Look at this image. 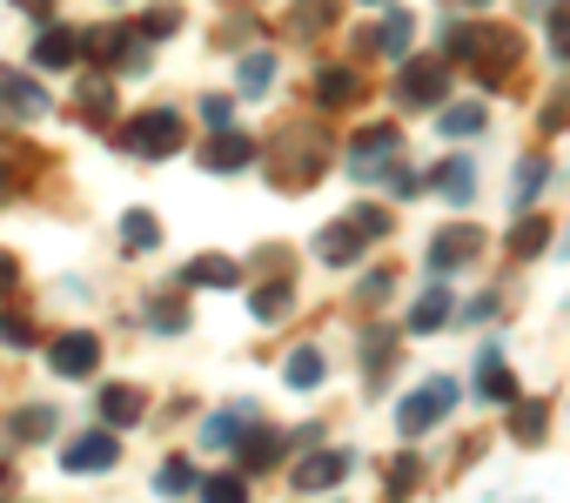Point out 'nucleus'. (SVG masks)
<instances>
[{"label": "nucleus", "instance_id": "5701e85b", "mask_svg": "<svg viewBox=\"0 0 570 503\" xmlns=\"http://www.w3.org/2000/svg\"><path fill=\"white\" fill-rule=\"evenodd\" d=\"M443 316H450V289H443V283H430V289L416 296V309H410V336H430V329H443Z\"/></svg>", "mask_w": 570, "mask_h": 503}, {"label": "nucleus", "instance_id": "393cba45", "mask_svg": "<svg viewBox=\"0 0 570 503\" xmlns=\"http://www.w3.org/2000/svg\"><path fill=\"white\" fill-rule=\"evenodd\" d=\"M0 101H8L14 115H48V88H35V81H21V75H0Z\"/></svg>", "mask_w": 570, "mask_h": 503}, {"label": "nucleus", "instance_id": "2f4dec72", "mask_svg": "<svg viewBox=\"0 0 570 503\" xmlns=\"http://www.w3.org/2000/svg\"><path fill=\"white\" fill-rule=\"evenodd\" d=\"M242 95H268L275 88V55H242Z\"/></svg>", "mask_w": 570, "mask_h": 503}, {"label": "nucleus", "instance_id": "a211bd4d", "mask_svg": "<svg viewBox=\"0 0 570 503\" xmlns=\"http://www.w3.org/2000/svg\"><path fill=\"white\" fill-rule=\"evenodd\" d=\"M81 61V34H68V28H41V41H35V68H75Z\"/></svg>", "mask_w": 570, "mask_h": 503}, {"label": "nucleus", "instance_id": "20e7f679", "mask_svg": "<svg viewBox=\"0 0 570 503\" xmlns=\"http://www.w3.org/2000/svg\"><path fill=\"white\" fill-rule=\"evenodd\" d=\"M450 410H456V383H450V376H430L416 396H403V410H396V430H403V436H423V430H436Z\"/></svg>", "mask_w": 570, "mask_h": 503}, {"label": "nucleus", "instance_id": "a878e982", "mask_svg": "<svg viewBox=\"0 0 570 503\" xmlns=\"http://www.w3.org/2000/svg\"><path fill=\"white\" fill-rule=\"evenodd\" d=\"M148 323H155L161 336H181V329H188V303H181V289H161V296L148 303Z\"/></svg>", "mask_w": 570, "mask_h": 503}, {"label": "nucleus", "instance_id": "49530a36", "mask_svg": "<svg viewBox=\"0 0 570 503\" xmlns=\"http://www.w3.org/2000/svg\"><path fill=\"white\" fill-rule=\"evenodd\" d=\"M21 289V263L14 256H0V296H14Z\"/></svg>", "mask_w": 570, "mask_h": 503}, {"label": "nucleus", "instance_id": "72a5a7b5", "mask_svg": "<svg viewBox=\"0 0 570 503\" xmlns=\"http://www.w3.org/2000/svg\"><path fill=\"white\" fill-rule=\"evenodd\" d=\"M202 496H215V503H242V496H248V476H242V470H222V476H202Z\"/></svg>", "mask_w": 570, "mask_h": 503}, {"label": "nucleus", "instance_id": "6ab92c4d", "mask_svg": "<svg viewBox=\"0 0 570 503\" xmlns=\"http://www.w3.org/2000/svg\"><path fill=\"white\" fill-rule=\"evenodd\" d=\"M363 95V75L356 68H316V101L323 108H350Z\"/></svg>", "mask_w": 570, "mask_h": 503}, {"label": "nucleus", "instance_id": "c03bdc74", "mask_svg": "<svg viewBox=\"0 0 570 503\" xmlns=\"http://www.w3.org/2000/svg\"><path fill=\"white\" fill-rule=\"evenodd\" d=\"M390 289H396V276H390V269H370V276L356 283V296H363V303H383Z\"/></svg>", "mask_w": 570, "mask_h": 503}, {"label": "nucleus", "instance_id": "9b49d317", "mask_svg": "<svg viewBox=\"0 0 570 503\" xmlns=\"http://www.w3.org/2000/svg\"><path fill=\"white\" fill-rule=\"evenodd\" d=\"M95 410H101L108 430H128V423L148 416V396H141L135 383H108V389H95Z\"/></svg>", "mask_w": 570, "mask_h": 503}, {"label": "nucleus", "instance_id": "c85d7f7f", "mask_svg": "<svg viewBox=\"0 0 570 503\" xmlns=\"http://www.w3.org/2000/svg\"><path fill=\"white\" fill-rule=\"evenodd\" d=\"M121 241L141 256V248H155V241H161V221H155L148 208H128V215H121Z\"/></svg>", "mask_w": 570, "mask_h": 503}, {"label": "nucleus", "instance_id": "bb28decb", "mask_svg": "<svg viewBox=\"0 0 570 503\" xmlns=\"http://www.w3.org/2000/svg\"><path fill=\"white\" fill-rule=\"evenodd\" d=\"M255 416V403H235V410H215L208 416V443L215 450H235V436H242V423Z\"/></svg>", "mask_w": 570, "mask_h": 503}, {"label": "nucleus", "instance_id": "aec40b11", "mask_svg": "<svg viewBox=\"0 0 570 503\" xmlns=\"http://www.w3.org/2000/svg\"><path fill=\"white\" fill-rule=\"evenodd\" d=\"M55 430H61V410H55V403H35V410H14V416H8V436H14V443H41V436H55Z\"/></svg>", "mask_w": 570, "mask_h": 503}, {"label": "nucleus", "instance_id": "ea45409f", "mask_svg": "<svg viewBox=\"0 0 570 503\" xmlns=\"http://www.w3.org/2000/svg\"><path fill=\"white\" fill-rule=\"evenodd\" d=\"M416 476H423V463H416V450H403V456H396V463H390V490H396V496H403V490H410V483H416Z\"/></svg>", "mask_w": 570, "mask_h": 503}, {"label": "nucleus", "instance_id": "39448f33", "mask_svg": "<svg viewBox=\"0 0 570 503\" xmlns=\"http://www.w3.org/2000/svg\"><path fill=\"white\" fill-rule=\"evenodd\" d=\"M396 155H403V135L383 121V128H370V135L350 141V175H356V181H383V175L396 168Z\"/></svg>", "mask_w": 570, "mask_h": 503}, {"label": "nucleus", "instance_id": "cd10ccee", "mask_svg": "<svg viewBox=\"0 0 570 503\" xmlns=\"http://www.w3.org/2000/svg\"><path fill=\"white\" fill-rule=\"evenodd\" d=\"M248 309H255V323H282V316L296 309V289H289V283H268V289H255Z\"/></svg>", "mask_w": 570, "mask_h": 503}, {"label": "nucleus", "instance_id": "1a4fd4ad", "mask_svg": "<svg viewBox=\"0 0 570 503\" xmlns=\"http://www.w3.org/2000/svg\"><path fill=\"white\" fill-rule=\"evenodd\" d=\"M115 463H121V443H115V430H88V436H75V443L61 450V470H75V476L115 470Z\"/></svg>", "mask_w": 570, "mask_h": 503}, {"label": "nucleus", "instance_id": "0eeeda50", "mask_svg": "<svg viewBox=\"0 0 570 503\" xmlns=\"http://www.w3.org/2000/svg\"><path fill=\"white\" fill-rule=\"evenodd\" d=\"M450 95V68H436V61H403V75H396V101L403 108H436Z\"/></svg>", "mask_w": 570, "mask_h": 503}, {"label": "nucleus", "instance_id": "58836bf2", "mask_svg": "<svg viewBox=\"0 0 570 503\" xmlns=\"http://www.w3.org/2000/svg\"><path fill=\"white\" fill-rule=\"evenodd\" d=\"M155 483H161V490H175V496H181V490H195V463H188V456H168V463H161V476H155Z\"/></svg>", "mask_w": 570, "mask_h": 503}, {"label": "nucleus", "instance_id": "c756f323", "mask_svg": "<svg viewBox=\"0 0 570 503\" xmlns=\"http://www.w3.org/2000/svg\"><path fill=\"white\" fill-rule=\"evenodd\" d=\"M75 108H81L88 128H101V121L115 115V88H108V81H81V101H75Z\"/></svg>", "mask_w": 570, "mask_h": 503}, {"label": "nucleus", "instance_id": "f3484780", "mask_svg": "<svg viewBox=\"0 0 570 503\" xmlns=\"http://www.w3.org/2000/svg\"><path fill=\"white\" fill-rule=\"evenodd\" d=\"M235 283H242V269L228 256H195L181 269V289H235Z\"/></svg>", "mask_w": 570, "mask_h": 503}, {"label": "nucleus", "instance_id": "4be33fe9", "mask_svg": "<svg viewBox=\"0 0 570 503\" xmlns=\"http://www.w3.org/2000/svg\"><path fill=\"white\" fill-rule=\"evenodd\" d=\"M410 34H416V21H410L403 8H390V21H383L376 34H363V48H376V55H390V61H396V55L410 48Z\"/></svg>", "mask_w": 570, "mask_h": 503}, {"label": "nucleus", "instance_id": "f704fd0d", "mask_svg": "<svg viewBox=\"0 0 570 503\" xmlns=\"http://www.w3.org/2000/svg\"><path fill=\"white\" fill-rule=\"evenodd\" d=\"M510 248H517V256H543V248H550V221H517V235H510Z\"/></svg>", "mask_w": 570, "mask_h": 503}, {"label": "nucleus", "instance_id": "e433bc0d", "mask_svg": "<svg viewBox=\"0 0 570 503\" xmlns=\"http://www.w3.org/2000/svg\"><path fill=\"white\" fill-rule=\"evenodd\" d=\"M135 28H141V34H148V41H168V34H175V28H181V8H155V14H141V21H135Z\"/></svg>", "mask_w": 570, "mask_h": 503}, {"label": "nucleus", "instance_id": "9d476101", "mask_svg": "<svg viewBox=\"0 0 570 503\" xmlns=\"http://www.w3.org/2000/svg\"><path fill=\"white\" fill-rule=\"evenodd\" d=\"M255 155H262V141H248V135H235V128H208L202 168H208V175H235V168H248Z\"/></svg>", "mask_w": 570, "mask_h": 503}, {"label": "nucleus", "instance_id": "7c9ffc66", "mask_svg": "<svg viewBox=\"0 0 570 503\" xmlns=\"http://www.w3.org/2000/svg\"><path fill=\"white\" fill-rule=\"evenodd\" d=\"M483 121H490L483 101H456V108L443 115V135H450V141H470V135H483Z\"/></svg>", "mask_w": 570, "mask_h": 503}, {"label": "nucleus", "instance_id": "37998d69", "mask_svg": "<svg viewBox=\"0 0 570 503\" xmlns=\"http://www.w3.org/2000/svg\"><path fill=\"white\" fill-rule=\"evenodd\" d=\"M423 188H430V181H423L416 168H403V161L390 168V195H403V201H410V195H423Z\"/></svg>", "mask_w": 570, "mask_h": 503}, {"label": "nucleus", "instance_id": "8fccbe9b", "mask_svg": "<svg viewBox=\"0 0 570 503\" xmlns=\"http://www.w3.org/2000/svg\"><path fill=\"white\" fill-rule=\"evenodd\" d=\"M557 248H563V256H570V235H563V241H557Z\"/></svg>", "mask_w": 570, "mask_h": 503}, {"label": "nucleus", "instance_id": "f03ea898", "mask_svg": "<svg viewBox=\"0 0 570 503\" xmlns=\"http://www.w3.org/2000/svg\"><path fill=\"white\" fill-rule=\"evenodd\" d=\"M450 55H456V61H476L483 75H510V68L523 61V41H517L510 28H483V21H476V28H456V34H450Z\"/></svg>", "mask_w": 570, "mask_h": 503}, {"label": "nucleus", "instance_id": "de8ad7c7", "mask_svg": "<svg viewBox=\"0 0 570 503\" xmlns=\"http://www.w3.org/2000/svg\"><path fill=\"white\" fill-rule=\"evenodd\" d=\"M21 8H28V14H41V21H48V0H21Z\"/></svg>", "mask_w": 570, "mask_h": 503}, {"label": "nucleus", "instance_id": "f8f14e48", "mask_svg": "<svg viewBox=\"0 0 570 503\" xmlns=\"http://www.w3.org/2000/svg\"><path fill=\"white\" fill-rule=\"evenodd\" d=\"M476 396H483V403H510V396H517V376H510V363H503L497 343L476 349Z\"/></svg>", "mask_w": 570, "mask_h": 503}, {"label": "nucleus", "instance_id": "c9c22d12", "mask_svg": "<svg viewBox=\"0 0 570 503\" xmlns=\"http://www.w3.org/2000/svg\"><path fill=\"white\" fill-rule=\"evenodd\" d=\"M510 403H517V396H510ZM543 423H550V410H543V403H517V410H510V430H517V436H530V443L543 436Z\"/></svg>", "mask_w": 570, "mask_h": 503}, {"label": "nucleus", "instance_id": "79ce46f5", "mask_svg": "<svg viewBox=\"0 0 570 503\" xmlns=\"http://www.w3.org/2000/svg\"><path fill=\"white\" fill-rule=\"evenodd\" d=\"M0 343H8V349H28V343H35V323H28V316H0Z\"/></svg>", "mask_w": 570, "mask_h": 503}, {"label": "nucleus", "instance_id": "473e14b6", "mask_svg": "<svg viewBox=\"0 0 570 503\" xmlns=\"http://www.w3.org/2000/svg\"><path fill=\"white\" fill-rule=\"evenodd\" d=\"M336 28V0H296V34H323Z\"/></svg>", "mask_w": 570, "mask_h": 503}, {"label": "nucleus", "instance_id": "4468645a", "mask_svg": "<svg viewBox=\"0 0 570 503\" xmlns=\"http://www.w3.org/2000/svg\"><path fill=\"white\" fill-rule=\"evenodd\" d=\"M343 476H350V450H316V456L296 463V490H330Z\"/></svg>", "mask_w": 570, "mask_h": 503}, {"label": "nucleus", "instance_id": "412c9836", "mask_svg": "<svg viewBox=\"0 0 570 503\" xmlns=\"http://www.w3.org/2000/svg\"><path fill=\"white\" fill-rule=\"evenodd\" d=\"M323 376H330V356H323V349H296L289 363H282V383L303 389V396H309V389H323Z\"/></svg>", "mask_w": 570, "mask_h": 503}, {"label": "nucleus", "instance_id": "423d86ee", "mask_svg": "<svg viewBox=\"0 0 570 503\" xmlns=\"http://www.w3.org/2000/svg\"><path fill=\"white\" fill-rule=\"evenodd\" d=\"M48 369H55V376H68V383L95 376V369H101V336H88V329L55 336V343H48Z\"/></svg>", "mask_w": 570, "mask_h": 503}, {"label": "nucleus", "instance_id": "2eb2a0df", "mask_svg": "<svg viewBox=\"0 0 570 503\" xmlns=\"http://www.w3.org/2000/svg\"><path fill=\"white\" fill-rule=\"evenodd\" d=\"M235 450H242V470H275V463H282V450H289V436L268 430V423H255Z\"/></svg>", "mask_w": 570, "mask_h": 503}, {"label": "nucleus", "instance_id": "dca6fc26", "mask_svg": "<svg viewBox=\"0 0 570 503\" xmlns=\"http://www.w3.org/2000/svg\"><path fill=\"white\" fill-rule=\"evenodd\" d=\"M430 188H436L443 201H456V208H463V201H476V168H470L463 155H450V161L430 175Z\"/></svg>", "mask_w": 570, "mask_h": 503}, {"label": "nucleus", "instance_id": "4c0bfd02", "mask_svg": "<svg viewBox=\"0 0 570 503\" xmlns=\"http://www.w3.org/2000/svg\"><path fill=\"white\" fill-rule=\"evenodd\" d=\"M543 181H550V168H543V161H523V168H517V208H530Z\"/></svg>", "mask_w": 570, "mask_h": 503}, {"label": "nucleus", "instance_id": "f257e3e1", "mask_svg": "<svg viewBox=\"0 0 570 503\" xmlns=\"http://www.w3.org/2000/svg\"><path fill=\"white\" fill-rule=\"evenodd\" d=\"M390 228H396V221H390V208H350L343 221H330V228L316 235V256L343 269V263H356V256H363L370 241H383Z\"/></svg>", "mask_w": 570, "mask_h": 503}, {"label": "nucleus", "instance_id": "a18cd8bd", "mask_svg": "<svg viewBox=\"0 0 570 503\" xmlns=\"http://www.w3.org/2000/svg\"><path fill=\"white\" fill-rule=\"evenodd\" d=\"M202 121H208V128H228V95H208V101H202Z\"/></svg>", "mask_w": 570, "mask_h": 503}, {"label": "nucleus", "instance_id": "ddd939ff", "mask_svg": "<svg viewBox=\"0 0 570 503\" xmlns=\"http://www.w3.org/2000/svg\"><path fill=\"white\" fill-rule=\"evenodd\" d=\"M323 168V135H309V128H296V141H289V161H282V188H303L309 175Z\"/></svg>", "mask_w": 570, "mask_h": 503}, {"label": "nucleus", "instance_id": "a19ab883", "mask_svg": "<svg viewBox=\"0 0 570 503\" xmlns=\"http://www.w3.org/2000/svg\"><path fill=\"white\" fill-rule=\"evenodd\" d=\"M550 55L570 68V8H557V14H550Z\"/></svg>", "mask_w": 570, "mask_h": 503}, {"label": "nucleus", "instance_id": "7ed1b4c3", "mask_svg": "<svg viewBox=\"0 0 570 503\" xmlns=\"http://www.w3.org/2000/svg\"><path fill=\"white\" fill-rule=\"evenodd\" d=\"M181 141H188V128H181L175 108H148V115H135V121L121 128V148H128V155H148V161L175 155Z\"/></svg>", "mask_w": 570, "mask_h": 503}, {"label": "nucleus", "instance_id": "09e8293b", "mask_svg": "<svg viewBox=\"0 0 570 503\" xmlns=\"http://www.w3.org/2000/svg\"><path fill=\"white\" fill-rule=\"evenodd\" d=\"M443 8H490V0H443Z\"/></svg>", "mask_w": 570, "mask_h": 503}, {"label": "nucleus", "instance_id": "b1692460", "mask_svg": "<svg viewBox=\"0 0 570 503\" xmlns=\"http://www.w3.org/2000/svg\"><path fill=\"white\" fill-rule=\"evenodd\" d=\"M390 369H396V336H390V329H370V336H363V376H370V389H376Z\"/></svg>", "mask_w": 570, "mask_h": 503}, {"label": "nucleus", "instance_id": "6e6552de", "mask_svg": "<svg viewBox=\"0 0 570 503\" xmlns=\"http://www.w3.org/2000/svg\"><path fill=\"white\" fill-rule=\"evenodd\" d=\"M476 256H483V235L463 228V221H450V228L430 241V256H423V263H430V276H450V269H463V263H476Z\"/></svg>", "mask_w": 570, "mask_h": 503}]
</instances>
